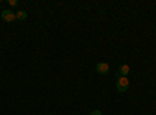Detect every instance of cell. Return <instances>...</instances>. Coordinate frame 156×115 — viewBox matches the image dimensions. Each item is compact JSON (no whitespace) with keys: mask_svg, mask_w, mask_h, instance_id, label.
Wrapping results in <instances>:
<instances>
[{"mask_svg":"<svg viewBox=\"0 0 156 115\" xmlns=\"http://www.w3.org/2000/svg\"><path fill=\"white\" fill-rule=\"evenodd\" d=\"M115 87H117V90H119V92H125L126 89L129 87V79L126 78V76H119V78H117Z\"/></svg>","mask_w":156,"mask_h":115,"instance_id":"6da1fadb","label":"cell"},{"mask_svg":"<svg viewBox=\"0 0 156 115\" xmlns=\"http://www.w3.org/2000/svg\"><path fill=\"white\" fill-rule=\"evenodd\" d=\"M2 19L5 22H12V20H16V12H12L11 9H5L2 12Z\"/></svg>","mask_w":156,"mask_h":115,"instance_id":"7a4b0ae2","label":"cell"},{"mask_svg":"<svg viewBox=\"0 0 156 115\" xmlns=\"http://www.w3.org/2000/svg\"><path fill=\"white\" fill-rule=\"evenodd\" d=\"M95 69H97V72H98L100 75H108V72H109V64H108V62H98Z\"/></svg>","mask_w":156,"mask_h":115,"instance_id":"3957f363","label":"cell"},{"mask_svg":"<svg viewBox=\"0 0 156 115\" xmlns=\"http://www.w3.org/2000/svg\"><path fill=\"white\" fill-rule=\"evenodd\" d=\"M129 73V67L126 66V64H122V66L119 67V75L120 76H126Z\"/></svg>","mask_w":156,"mask_h":115,"instance_id":"277c9868","label":"cell"},{"mask_svg":"<svg viewBox=\"0 0 156 115\" xmlns=\"http://www.w3.org/2000/svg\"><path fill=\"white\" fill-rule=\"evenodd\" d=\"M16 19H19V20H25V19H27V12H25V11H17L16 12Z\"/></svg>","mask_w":156,"mask_h":115,"instance_id":"5b68a950","label":"cell"},{"mask_svg":"<svg viewBox=\"0 0 156 115\" xmlns=\"http://www.w3.org/2000/svg\"><path fill=\"white\" fill-rule=\"evenodd\" d=\"M89 115H103V112L101 110H98V109H95V110H92Z\"/></svg>","mask_w":156,"mask_h":115,"instance_id":"8992f818","label":"cell"},{"mask_svg":"<svg viewBox=\"0 0 156 115\" xmlns=\"http://www.w3.org/2000/svg\"><path fill=\"white\" fill-rule=\"evenodd\" d=\"M9 5L11 6H16L17 5V0H9Z\"/></svg>","mask_w":156,"mask_h":115,"instance_id":"52a82bcc","label":"cell"}]
</instances>
